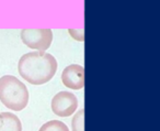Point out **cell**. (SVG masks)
Here are the masks:
<instances>
[{
  "label": "cell",
  "mask_w": 160,
  "mask_h": 131,
  "mask_svg": "<svg viewBox=\"0 0 160 131\" xmlns=\"http://www.w3.org/2000/svg\"><path fill=\"white\" fill-rule=\"evenodd\" d=\"M29 97L27 86L16 76L5 75L0 78V100L7 108L23 110L28 106Z\"/></svg>",
  "instance_id": "7a4b0ae2"
},
{
  "label": "cell",
  "mask_w": 160,
  "mask_h": 131,
  "mask_svg": "<svg viewBox=\"0 0 160 131\" xmlns=\"http://www.w3.org/2000/svg\"><path fill=\"white\" fill-rule=\"evenodd\" d=\"M72 131H85V109H80L71 121Z\"/></svg>",
  "instance_id": "ba28073f"
},
{
  "label": "cell",
  "mask_w": 160,
  "mask_h": 131,
  "mask_svg": "<svg viewBox=\"0 0 160 131\" xmlns=\"http://www.w3.org/2000/svg\"><path fill=\"white\" fill-rule=\"evenodd\" d=\"M78 107V99L70 91H59L52 99V110L59 117H69Z\"/></svg>",
  "instance_id": "277c9868"
},
{
  "label": "cell",
  "mask_w": 160,
  "mask_h": 131,
  "mask_svg": "<svg viewBox=\"0 0 160 131\" xmlns=\"http://www.w3.org/2000/svg\"><path fill=\"white\" fill-rule=\"evenodd\" d=\"M62 80L68 88L79 90L85 87V68L81 65L71 64L62 73Z\"/></svg>",
  "instance_id": "5b68a950"
},
{
  "label": "cell",
  "mask_w": 160,
  "mask_h": 131,
  "mask_svg": "<svg viewBox=\"0 0 160 131\" xmlns=\"http://www.w3.org/2000/svg\"><path fill=\"white\" fill-rule=\"evenodd\" d=\"M0 131H22V123L18 116L11 112L0 113Z\"/></svg>",
  "instance_id": "8992f818"
},
{
  "label": "cell",
  "mask_w": 160,
  "mask_h": 131,
  "mask_svg": "<svg viewBox=\"0 0 160 131\" xmlns=\"http://www.w3.org/2000/svg\"><path fill=\"white\" fill-rule=\"evenodd\" d=\"M21 40L31 49L46 51L53 41V32L51 29H23Z\"/></svg>",
  "instance_id": "3957f363"
},
{
  "label": "cell",
  "mask_w": 160,
  "mask_h": 131,
  "mask_svg": "<svg viewBox=\"0 0 160 131\" xmlns=\"http://www.w3.org/2000/svg\"><path fill=\"white\" fill-rule=\"evenodd\" d=\"M38 131H69L68 127L59 120H51L44 123Z\"/></svg>",
  "instance_id": "52a82bcc"
},
{
  "label": "cell",
  "mask_w": 160,
  "mask_h": 131,
  "mask_svg": "<svg viewBox=\"0 0 160 131\" xmlns=\"http://www.w3.org/2000/svg\"><path fill=\"white\" fill-rule=\"evenodd\" d=\"M69 33L71 34V36L79 41H83L85 38H83V30H69Z\"/></svg>",
  "instance_id": "9c48e42d"
},
{
  "label": "cell",
  "mask_w": 160,
  "mask_h": 131,
  "mask_svg": "<svg viewBox=\"0 0 160 131\" xmlns=\"http://www.w3.org/2000/svg\"><path fill=\"white\" fill-rule=\"evenodd\" d=\"M18 71L21 77L33 85L49 82L57 71V61L45 51L30 52L20 58Z\"/></svg>",
  "instance_id": "6da1fadb"
}]
</instances>
